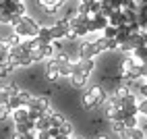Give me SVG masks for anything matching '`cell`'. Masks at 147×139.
<instances>
[{
	"label": "cell",
	"mask_w": 147,
	"mask_h": 139,
	"mask_svg": "<svg viewBox=\"0 0 147 139\" xmlns=\"http://www.w3.org/2000/svg\"><path fill=\"white\" fill-rule=\"evenodd\" d=\"M95 73V60H89V58H79V60L73 62V73L68 77V83H71L73 89L81 92V89L87 87L89 83V77Z\"/></svg>",
	"instance_id": "cell-1"
},
{
	"label": "cell",
	"mask_w": 147,
	"mask_h": 139,
	"mask_svg": "<svg viewBox=\"0 0 147 139\" xmlns=\"http://www.w3.org/2000/svg\"><path fill=\"white\" fill-rule=\"evenodd\" d=\"M106 98H108V94L104 92V87L100 83H93V85H89L83 92V96H81V108L87 110V112H91V110H95L97 106H102L106 102Z\"/></svg>",
	"instance_id": "cell-2"
},
{
	"label": "cell",
	"mask_w": 147,
	"mask_h": 139,
	"mask_svg": "<svg viewBox=\"0 0 147 139\" xmlns=\"http://www.w3.org/2000/svg\"><path fill=\"white\" fill-rule=\"evenodd\" d=\"M40 27H42L40 21H35L33 17L25 15L21 19H17V23L13 25V31L21 39H33V37H37V33H40Z\"/></svg>",
	"instance_id": "cell-3"
},
{
	"label": "cell",
	"mask_w": 147,
	"mask_h": 139,
	"mask_svg": "<svg viewBox=\"0 0 147 139\" xmlns=\"http://www.w3.org/2000/svg\"><path fill=\"white\" fill-rule=\"evenodd\" d=\"M13 131L19 135H27V133H35V123L33 121H25V123H17L13 125Z\"/></svg>",
	"instance_id": "cell-4"
},
{
	"label": "cell",
	"mask_w": 147,
	"mask_h": 139,
	"mask_svg": "<svg viewBox=\"0 0 147 139\" xmlns=\"http://www.w3.org/2000/svg\"><path fill=\"white\" fill-rule=\"evenodd\" d=\"M11 121H13V125L29 121V112H27V108H17V110H13V112H11Z\"/></svg>",
	"instance_id": "cell-5"
},
{
	"label": "cell",
	"mask_w": 147,
	"mask_h": 139,
	"mask_svg": "<svg viewBox=\"0 0 147 139\" xmlns=\"http://www.w3.org/2000/svg\"><path fill=\"white\" fill-rule=\"evenodd\" d=\"M37 39H42L44 44H52V35H50V25H42L40 33H37Z\"/></svg>",
	"instance_id": "cell-6"
},
{
	"label": "cell",
	"mask_w": 147,
	"mask_h": 139,
	"mask_svg": "<svg viewBox=\"0 0 147 139\" xmlns=\"http://www.w3.org/2000/svg\"><path fill=\"white\" fill-rule=\"evenodd\" d=\"M116 35H118V27H114V25H108L102 31V37H106V39H116Z\"/></svg>",
	"instance_id": "cell-7"
},
{
	"label": "cell",
	"mask_w": 147,
	"mask_h": 139,
	"mask_svg": "<svg viewBox=\"0 0 147 139\" xmlns=\"http://www.w3.org/2000/svg\"><path fill=\"white\" fill-rule=\"evenodd\" d=\"M11 75H13V68L8 66L6 62H0V79H2V81H8Z\"/></svg>",
	"instance_id": "cell-8"
},
{
	"label": "cell",
	"mask_w": 147,
	"mask_h": 139,
	"mask_svg": "<svg viewBox=\"0 0 147 139\" xmlns=\"http://www.w3.org/2000/svg\"><path fill=\"white\" fill-rule=\"evenodd\" d=\"M11 139H35V133H27V135H19V133H13Z\"/></svg>",
	"instance_id": "cell-9"
},
{
	"label": "cell",
	"mask_w": 147,
	"mask_h": 139,
	"mask_svg": "<svg viewBox=\"0 0 147 139\" xmlns=\"http://www.w3.org/2000/svg\"><path fill=\"white\" fill-rule=\"evenodd\" d=\"M93 139H110V135H108V133H97Z\"/></svg>",
	"instance_id": "cell-10"
},
{
	"label": "cell",
	"mask_w": 147,
	"mask_h": 139,
	"mask_svg": "<svg viewBox=\"0 0 147 139\" xmlns=\"http://www.w3.org/2000/svg\"><path fill=\"white\" fill-rule=\"evenodd\" d=\"M73 139H85V137H81V135H75V137H73Z\"/></svg>",
	"instance_id": "cell-11"
},
{
	"label": "cell",
	"mask_w": 147,
	"mask_h": 139,
	"mask_svg": "<svg viewBox=\"0 0 147 139\" xmlns=\"http://www.w3.org/2000/svg\"><path fill=\"white\" fill-rule=\"evenodd\" d=\"M15 2H23V0H15Z\"/></svg>",
	"instance_id": "cell-12"
},
{
	"label": "cell",
	"mask_w": 147,
	"mask_h": 139,
	"mask_svg": "<svg viewBox=\"0 0 147 139\" xmlns=\"http://www.w3.org/2000/svg\"><path fill=\"white\" fill-rule=\"evenodd\" d=\"M145 33H147V29H145Z\"/></svg>",
	"instance_id": "cell-13"
}]
</instances>
